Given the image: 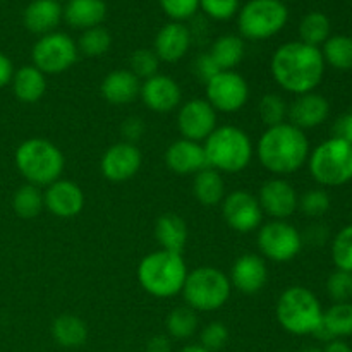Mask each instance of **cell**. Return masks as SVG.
I'll list each match as a JSON object with an SVG mask.
<instances>
[{
	"label": "cell",
	"instance_id": "obj_1",
	"mask_svg": "<svg viewBox=\"0 0 352 352\" xmlns=\"http://www.w3.org/2000/svg\"><path fill=\"white\" fill-rule=\"evenodd\" d=\"M270 71L272 78L284 91L299 96L318 88L325 74V60L318 47L289 41L272 55Z\"/></svg>",
	"mask_w": 352,
	"mask_h": 352
},
{
	"label": "cell",
	"instance_id": "obj_2",
	"mask_svg": "<svg viewBox=\"0 0 352 352\" xmlns=\"http://www.w3.org/2000/svg\"><path fill=\"white\" fill-rule=\"evenodd\" d=\"M309 141L305 131L284 122L267 127L258 140L256 155L261 167L270 174L289 175L302 168L309 157Z\"/></svg>",
	"mask_w": 352,
	"mask_h": 352
},
{
	"label": "cell",
	"instance_id": "obj_3",
	"mask_svg": "<svg viewBox=\"0 0 352 352\" xmlns=\"http://www.w3.org/2000/svg\"><path fill=\"white\" fill-rule=\"evenodd\" d=\"M189 270L181 253L158 250L138 265V282L153 298L168 299L181 294Z\"/></svg>",
	"mask_w": 352,
	"mask_h": 352
},
{
	"label": "cell",
	"instance_id": "obj_4",
	"mask_svg": "<svg viewBox=\"0 0 352 352\" xmlns=\"http://www.w3.org/2000/svg\"><path fill=\"white\" fill-rule=\"evenodd\" d=\"M206 165L220 174H237L250 167L254 155L250 134L237 126H217L203 141Z\"/></svg>",
	"mask_w": 352,
	"mask_h": 352
},
{
	"label": "cell",
	"instance_id": "obj_5",
	"mask_svg": "<svg viewBox=\"0 0 352 352\" xmlns=\"http://www.w3.org/2000/svg\"><path fill=\"white\" fill-rule=\"evenodd\" d=\"M16 167L28 184L47 188L64 174L65 157L60 148L45 138H30L17 146Z\"/></svg>",
	"mask_w": 352,
	"mask_h": 352
},
{
	"label": "cell",
	"instance_id": "obj_6",
	"mask_svg": "<svg viewBox=\"0 0 352 352\" xmlns=\"http://www.w3.org/2000/svg\"><path fill=\"white\" fill-rule=\"evenodd\" d=\"M275 313L278 325L292 336H313L323 318L318 298L302 285L285 289L278 298Z\"/></svg>",
	"mask_w": 352,
	"mask_h": 352
},
{
	"label": "cell",
	"instance_id": "obj_7",
	"mask_svg": "<svg viewBox=\"0 0 352 352\" xmlns=\"http://www.w3.org/2000/svg\"><path fill=\"white\" fill-rule=\"evenodd\" d=\"M232 292L229 275L215 267H198L186 277L181 294L196 313H212L227 305Z\"/></svg>",
	"mask_w": 352,
	"mask_h": 352
},
{
	"label": "cell",
	"instance_id": "obj_8",
	"mask_svg": "<svg viewBox=\"0 0 352 352\" xmlns=\"http://www.w3.org/2000/svg\"><path fill=\"white\" fill-rule=\"evenodd\" d=\"M309 174L325 188H339L352 181V144L330 138L309 151Z\"/></svg>",
	"mask_w": 352,
	"mask_h": 352
},
{
	"label": "cell",
	"instance_id": "obj_9",
	"mask_svg": "<svg viewBox=\"0 0 352 352\" xmlns=\"http://www.w3.org/2000/svg\"><path fill=\"white\" fill-rule=\"evenodd\" d=\"M287 19L289 10L282 0H250L237 16L239 36L253 41L268 40L284 30Z\"/></svg>",
	"mask_w": 352,
	"mask_h": 352
},
{
	"label": "cell",
	"instance_id": "obj_10",
	"mask_svg": "<svg viewBox=\"0 0 352 352\" xmlns=\"http://www.w3.org/2000/svg\"><path fill=\"white\" fill-rule=\"evenodd\" d=\"M256 243L261 258L274 263H287L301 253L302 236L287 220H270L260 226Z\"/></svg>",
	"mask_w": 352,
	"mask_h": 352
},
{
	"label": "cell",
	"instance_id": "obj_11",
	"mask_svg": "<svg viewBox=\"0 0 352 352\" xmlns=\"http://www.w3.org/2000/svg\"><path fill=\"white\" fill-rule=\"evenodd\" d=\"M78 43L69 34L54 33L38 38L31 50L33 65L43 74H62L69 71L78 60Z\"/></svg>",
	"mask_w": 352,
	"mask_h": 352
},
{
	"label": "cell",
	"instance_id": "obj_12",
	"mask_svg": "<svg viewBox=\"0 0 352 352\" xmlns=\"http://www.w3.org/2000/svg\"><path fill=\"white\" fill-rule=\"evenodd\" d=\"M206 102L217 110V113H236L250 100V85L236 71H220L215 78L205 85Z\"/></svg>",
	"mask_w": 352,
	"mask_h": 352
},
{
	"label": "cell",
	"instance_id": "obj_13",
	"mask_svg": "<svg viewBox=\"0 0 352 352\" xmlns=\"http://www.w3.org/2000/svg\"><path fill=\"white\" fill-rule=\"evenodd\" d=\"M222 205V217L227 226L239 234H250L260 229L263 222V212L260 208L256 196L244 189L226 195Z\"/></svg>",
	"mask_w": 352,
	"mask_h": 352
},
{
	"label": "cell",
	"instance_id": "obj_14",
	"mask_svg": "<svg viewBox=\"0 0 352 352\" xmlns=\"http://www.w3.org/2000/svg\"><path fill=\"white\" fill-rule=\"evenodd\" d=\"M217 110L206 98H191L177 109V129L184 140L203 143L217 129Z\"/></svg>",
	"mask_w": 352,
	"mask_h": 352
},
{
	"label": "cell",
	"instance_id": "obj_15",
	"mask_svg": "<svg viewBox=\"0 0 352 352\" xmlns=\"http://www.w3.org/2000/svg\"><path fill=\"white\" fill-rule=\"evenodd\" d=\"M256 199L263 215H268L272 220H287L294 215L299 205V196L294 186L280 177L263 182Z\"/></svg>",
	"mask_w": 352,
	"mask_h": 352
},
{
	"label": "cell",
	"instance_id": "obj_16",
	"mask_svg": "<svg viewBox=\"0 0 352 352\" xmlns=\"http://www.w3.org/2000/svg\"><path fill=\"white\" fill-rule=\"evenodd\" d=\"M143 164V155L140 148L133 143L119 141L105 150L100 160L102 175L110 182L131 181L140 172Z\"/></svg>",
	"mask_w": 352,
	"mask_h": 352
},
{
	"label": "cell",
	"instance_id": "obj_17",
	"mask_svg": "<svg viewBox=\"0 0 352 352\" xmlns=\"http://www.w3.org/2000/svg\"><path fill=\"white\" fill-rule=\"evenodd\" d=\"M140 98L151 112L168 113L181 107L182 89L168 74H155L141 81Z\"/></svg>",
	"mask_w": 352,
	"mask_h": 352
},
{
	"label": "cell",
	"instance_id": "obj_18",
	"mask_svg": "<svg viewBox=\"0 0 352 352\" xmlns=\"http://www.w3.org/2000/svg\"><path fill=\"white\" fill-rule=\"evenodd\" d=\"M45 208L57 219H72L85 208V192L76 182L58 179L43 191Z\"/></svg>",
	"mask_w": 352,
	"mask_h": 352
},
{
	"label": "cell",
	"instance_id": "obj_19",
	"mask_svg": "<svg viewBox=\"0 0 352 352\" xmlns=\"http://www.w3.org/2000/svg\"><path fill=\"white\" fill-rule=\"evenodd\" d=\"M230 285L243 294H256L263 291L268 282V268L260 254H241L234 261L229 274Z\"/></svg>",
	"mask_w": 352,
	"mask_h": 352
},
{
	"label": "cell",
	"instance_id": "obj_20",
	"mask_svg": "<svg viewBox=\"0 0 352 352\" xmlns=\"http://www.w3.org/2000/svg\"><path fill=\"white\" fill-rule=\"evenodd\" d=\"M330 113V103L320 93L311 91L305 95L296 96L294 102L289 105L287 119L289 124L296 126L298 129H315L322 126Z\"/></svg>",
	"mask_w": 352,
	"mask_h": 352
},
{
	"label": "cell",
	"instance_id": "obj_21",
	"mask_svg": "<svg viewBox=\"0 0 352 352\" xmlns=\"http://www.w3.org/2000/svg\"><path fill=\"white\" fill-rule=\"evenodd\" d=\"M165 165L177 175H196L206 168L205 148L201 143L181 138L165 150Z\"/></svg>",
	"mask_w": 352,
	"mask_h": 352
},
{
	"label": "cell",
	"instance_id": "obj_22",
	"mask_svg": "<svg viewBox=\"0 0 352 352\" xmlns=\"http://www.w3.org/2000/svg\"><path fill=\"white\" fill-rule=\"evenodd\" d=\"M191 47V31L188 26L182 23L172 21V23L165 24L155 36L153 52L160 62H168L174 64L181 58L186 57Z\"/></svg>",
	"mask_w": 352,
	"mask_h": 352
},
{
	"label": "cell",
	"instance_id": "obj_23",
	"mask_svg": "<svg viewBox=\"0 0 352 352\" xmlns=\"http://www.w3.org/2000/svg\"><path fill=\"white\" fill-rule=\"evenodd\" d=\"M141 81L129 69L109 72L100 85V93L112 105H127L140 98Z\"/></svg>",
	"mask_w": 352,
	"mask_h": 352
},
{
	"label": "cell",
	"instance_id": "obj_24",
	"mask_svg": "<svg viewBox=\"0 0 352 352\" xmlns=\"http://www.w3.org/2000/svg\"><path fill=\"white\" fill-rule=\"evenodd\" d=\"M64 17V9L57 0H33L24 9V26L34 34L54 33L60 19Z\"/></svg>",
	"mask_w": 352,
	"mask_h": 352
},
{
	"label": "cell",
	"instance_id": "obj_25",
	"mask_svg": "<svg viewBox=\"0 0 352 352\" xmlns=\"http://www.w3.org/2000/svg\"><path fill=\"white\" fill-rule=\"evenodd\" d=\"M107 17V3L103 0H67L64 19L74 30H89L100 26Z\"/></svg>",
	"mask_w": 352,
	"mask_h": 352
},
{
	"label": "cell",
	"instance_id": "obj_26",
	"mask_svg": "<svg viewBox=\"0 0 352 352\" xmlns=\"http://www.w3.org/2000/svg\"><path fill=\"white\" fill-rule=\"evenodd\" d=\"M12 91L23 103H36L47 91V74L31 65H23L12 76Z\"/></svg>",
	"mask_w": 352,
	"mask_h": 352
},
{
	"label": "cell",
	"instance_id": "obj_27",
	"mask_svg": "<svg viewBox=\"0 0 352 352\" xmlns=\"http://www.w3.org/2000/svg\"><path fill=\"white\" fill-rule=\"evenodd\" d=\"M155 237H157V243L160 244V250L182 254V250L188 243L189 230L181 215L164 213L158 217L157 223H155Z\"/></svg>",
	"mask_w": 352,
	"mask_h": 352
},
{
	"label": "cell",
	"instance_id": "obj_28",
	"mask_svg": "<svg viewBox=\"0 0 352 352\" xmlns=\"http://www.w3.org/2000/svg\"><path fill=\"white\" fill-rule=\"evenodd\" d=\"M192 195L196 201L206 208L220 205L226 198V182L222 174L210 167L199 170L192 179Z\"/></svg>",
	"mask_w": 352,
	"mask_h": 352
},
{
	"label": "cell",
	"instance_id": "obj_29",
	"mask_svg": "<svg viewBox=\"0 0 352 352\" xmlns=\"http://www.w3.org/2000/svg\"><path fill=\"white\" fill-rule=\"evenodd\" d=\"M52 337L65 349L81 347L88 339V327L79 316L60 315L52 323Z\"/></svg>",
	"mask_w": 352,
	"mask_h": 352
},
{
	"label": "cell",
	"instance_id": "obj_30",
	"mask_svg": "<svg viewBox=\"0 0 352 352\" xmlns=\"http://www.w3.org/2000/svg\"><path fill=\"white\" fill-rule=\"evenodd\" d=\"M244 40L237 34H222L213 41L208 54L220 67V71H234L244 58Z\"/></svg>",
	"mask_w": 352,
	"mask_h": 352
},
{
	"label": "cell",
	"instance_id": "obj_31",
	"mask_svg": "<svg viewBox=\"0 0 352 352\" xmlns=\"http://www.w3.org/2000/svg\"><path fill=\"white\" fill-rule=\"evenodd\" d=\"M322 325L332 339H344L352 336V302H333L323 311Z\"/></svg>",
	"mask_w": 352,
	"mask_h": 352
},
{
	"label": "cell",
	"instance_id": "obj_32",
	"mask_svg": "<svg viewBox=\"0 0 352 352\" xmlns=\"http://www.w3.org/2000/svg\"><path fill=\"white\" fill-rule=\"evenodd\" d=\"M12 208L16 215L24 220H31L40 215L41 210L45 208L41 188L28 184V182L17 188V191L12 196Z\"/></svg>",
	"mask_w": 352,
	"mask_h": 352
},
{
	"label": "cell",
	"instance_id": "obj_33",
	"mask_svg": "<svg viewBox=\"0 0 352 352\" xmlns=\"http://www.w3.org/2000/svg\"><path fill=\"white\" fill-rule=\"evenodd\" d=\"M323 60L337 71H351L352 69V38L346 34L330 36L323 43Z\"/></svg>",
	"mask_w": 352,
	"mask_h": 352
},
{
	"label": "cell",
	"instance_id": "obj_34",
	"mask_svg": "<svg viewBox=\"0 0 352 352\" xmlns=\"http://www.w3.org/2000/svg\"><path fill=\"white\" fill-rule=\"evenodd\" d=\"M165 327H167V332L172 339H189L198 330V313L189 308V306H179V308L172 309L168 313Z\"/></svg>",
	"mask_w": 352,
	"mask_h": 352
},
{
	"label": "cell",
	"instance_id": "obj_35",
	"mask_svg": "<svg viewBox=\"0 0 352 352\" xmlns=\"http://www.w3.org/2000/svg\"><path fill=\"white\" fill-rule=\"evenodd\" d=\"M299 36L302 43L318 47L330 38V21L322 12H309L299 24Z\"/></svg>",
	"mask_w": 352,
	"mask_h": 352
},
{
	"label": "cell",
	"instance_id": "obj_36",
	"mask_svg": "<svg viewBox=\"0 0 352 352\" xmlns=\"http://www.w3.org/2000/svg\"><path fill=\"white\" fill-rule=\"evenodd\" d=\"M258 113L267 127L278 126L287 120L289 103L278 93H267L261 96L260 103H258Z\"/></svg>",
	"mask_w": 352,
	"mask_h": 352
},
{
	"label": "cell",
	"instance_id": "obj_37",
	"mask_svg": "<svg viewBox=\"0 0 352 352\" xmlns=\"http://www.w3.org/2000/svg\"><path fill=\"white\" fill-rule=\"evenodd\" d=\"M110 45H112V36L109 31L102 26H95L82 31L78 41V50L86 57H102L110 50Z\"/></svg>",
	"mask_w": 352,
	"mask_h": 352
},
{
	"label": "cell",
	"instance_id": "obj_38",
	"mask_svg": "<svg viewBox=\"0 0 352 352\" xmlns=\"http://www.w3.org/2000/svg\"><path fill=\"white\" fill-rule=\"evenodd\" d=\"M332 260L337 270L352 274V226L344 227L337 232L332 244Z\"/></svg>",
	"mask_w": 352,
	"mask_h": 352
},
{
	"label": "cell",
	"instance_id": "obj_39",
	"mask_svg": "<svg viewBox=\"0 0 352 352\" xmlns=\"http://www.w3.org/2000/svg\"><path fill=\"white\" fill-rule=\"evenodd\" d=\"M129 71L136 76L140 81L151 78V76L158 74V67H160V58L157 57L153 50L150 48H140L131 55L129 60Z\"/></svg>",
	"mask_w": 352,
	"mask_h": 352
},
{
	"label": "cell",
	"instance_id": "obj_40",
	"mask_svg": "<svg viewBox=\"0 0 352 352\" xmlns=\"http://www.w3.org/2000/svg\"><path fill=\"white\" fill-rule=\"evenodd\" d=\"M298 208L305 215L316 219V217L325 215L330 210V196L325 189H309L299 198Z\"/></svg>",
	"mask_w": 352,
	"mask_h": 352
},
{
	"label": "cell",
	"instance_id": "obj_41",
	"mask_svg": "<svg viewBox=\"0 0 352 352\" xmlns=\"http://www.w3.org/2000/svg\"><path fill=\"white\" fill-rule=\"evenodd\" d=\"M327 294L333 302H349L352 299V274L336 270L327 278Z\"/></svg>",
	"mask_w": 352,
	"mask_h": 352
},
{
	"label": "cell",
	"instance_id": "obj_42",
	"mask_svg": "<svg viewBox=\"0 0 352 352\" xmlns=\"http://www.w3.org/2000/svg\"><path fill=\"white\" fill-rule=\"evenodd\" d=\"M229 329L222 322H212L199 333V344L206 351L217 352L222 351L229 342Z\"/></svg>",
	"mask_w": 352,
	"mask_h": 352
},
{
	"label": "cell",
	"instance_id": "obj_43",
	"mask_svg": "<svg viewBox=\"0 0 352 352\" xmlns=\"http://www.w3.org/2000/svg\"><path fill=\"white\" fill-rule=\"evenodd\" d=\"M199 7L212 19L227 21L239 10V0H199Z\"/></svg>",
	"mask_w": 352,
	"mask_h": 352
},
{
	"label": "cell",
	"instance_id": "obj_44",
	"mask_svg": "<svg viewBox=\"0 0 352 352\" xmlns=\"http://www.w3.org/2000/svg\"><path fill=\"white\" fill-rule=\"evenodd\" d=\"M160 6L170 19L182 23L195 16L199 9V0H160Z\"/></svg>",
	"mask_w": 352,
	"mask_h": 352
},
{
	"label": "cell",
	"instance_id": "obj_45",
	"mask_svg": "<svg viewBox=\"0 0 352 352\" xmlns=\"http://www.w3.org/2000/svg\"><path fill=\"white\" fill-rule=\"evenodd\" d=\"M192 71H195V76L199 79L201 82H208L210 79L215 78L217 74L220 72V67L217 65V62L213 60L212 55L206 52V54H199L196 57L195 65H192Z\"/></svg>",
	"mask_w": 352,
	"mask_h": 352
},
{
	"label": "cell",
	"instance_id": "obj_46",
	"mask_svg": "<svg viewBox=\"0 0 352 352\" xmlns=\"http://www.w3.org/2000/svg\"><path fill=\"white\" fill-rule=\"evenodd\" d=\"M144 129H146V126H144L143 119H140V117H127L122 122V126H120V134L124 136L126 143L136 144L143 138Z\"/></svg>",
	"mask_w": 352,
	"mask_h": 352
},
{
	"label": "cell",
	"instance_id": "obj_47",
	"mask_svg": "<svg viewBox=\"0 0 352 352\" xmlns=\"http://www.w3.org/2000/svg\"><path fill=\"white\" fill-rule=\"evenodd\" d=\"M333 134H336V138H340V140L352 144V109L337 119L336 126H333Z\"/></svg>",
	"mask_w": 352,
	"mask_h": 352
},
{
	"label": "cell",
	"instance_id": "obj_48",
	"mask_svg": "<svg viewBox=\"0 0 352 352\" xmlns=\"http://www.w3.org/2000/svg\"><path fill=\"white\" fill-rule=\"evenodd\" d=\"M14 72L16 71H14L12 60H10L6 54H2V52H0V88L10 85Z\"/></svg>",
	"mask_w": 352,
	"mask_h": 352
},
{
	"label": "cell",
	"instance_id": "obj_49",
	"mask_svg": "<svg viewBox=\"0 0 352 352\" xmlns=\"http://www.w3.org/2000/svg\"><path fill=\"white\" fill-rule=\"evenodd\" d=\"M146 352H172L170 339L165 336H155L148 340Z\"/></svg>",
	"mask_w": 352,
	"mask_h": 352
},
{
	"label": "cell",
	"instance_id": "obj_50",
	"mask_svg": "<svg viewBox=\"0 0 352 352\" xmlns=\"http://www.w3.org/2000/svg\"><path fill=\"white\" fill-rule=\"evenodd\" d=\"M322 352H352V349L349 347V344L344 342L342 339H333L325 344Z\"/></svg>",
	"mask_w": 352,
	"mask_h": 352
},
{
	"label": "cell",
	"instance_id": "obj_51",
	"mask_svg": "<svg viewBox=\"0 0 352 352\" xmlns=\"http://www.w3.org/2000/svg\"><path fill=\"white\" fill-rule=\"evenodd\" d=\"M179 352H210V351H206L201 344H189V346L182 347Z\"/></svg>",
	"mask_w": 352,
	"mask_h": 352
},
{
	"label": "cell",
	"instance_id": "obj_52",
	"mask_svg": "<svg viewBox=\"0 0 352 352\" xmlns=\"http://www.w3.org/2000/svg\"><path fill=\"white\" fill-rule=\"evenodd\" d=\"M299 352H322V349H320V347H316V346H306V347H302V349Z\"/></svg>",
	"mask_w": 352,
	"mask_h": 352
},
{
	"label": "cell",
	"instance_id": "obj_53",
	"mask_svg": "<svg viewBox=\"0 0 352 352\" xmlns=\"http://www.w3.org/2000/svg\"><path fill=\"white\" fill-rule=\"evenodd\" d=\"M0 2H3V0H0Z\"/></svg>",
	"mask_w": 352,
	"mask_h": 352
},
{
	"label": "cell",
	"instance_id": "obj_54",
	"mask_svg": "<svg viewBox=\"0 0 352 352\" xmlns=\"http://www.w3.org/2000/svg\"><path fill=\"white\" fill-rule=\"evenodd\" d=\"M57 2H58V0H57Z\"/></svg>",
	"mask_w": 352,
	"mask_h": 352
}]
</instances>
